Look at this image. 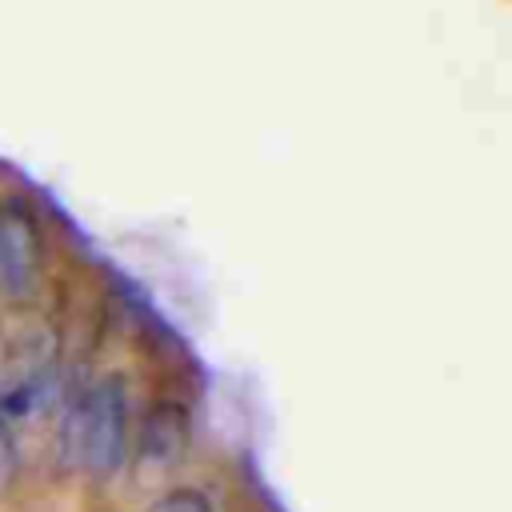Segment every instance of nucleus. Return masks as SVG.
Masks as SVG:
<instances>
[{
	"mask_svg": "<svg viewBox=\"0 0 512 512\" xmlns=\"http://www.w3.org/2000/svg\"><path fill=\"white\" fill-rule=\"evenodd\" d=\"M56 456L64 468H84L96 480L120 472L128 456V392L120 376H96L60 388Z\"/></svg>",
	"mask_w": 512,
	"mask_h": 512,
	"instance_id": "1",
	"label": "nucleus"
},
{
	"mask_svg": "<svg viewBox=\"0 0 512 512\" xmlns=\"http://www.w3.org/2000/svg\"><path fill=\"white\" fill-rule=\"evenodd\" d=\"M44 264V240L32 208L16 196L0 200V296L8 300H28L36 292Z\"/></svg>",
	"mask_w": 512,
	"mask_h": 512,
	"instance_id": "2",
	"label": "nucleus"
},
{
	"mask_svg": "<svg viewBox=\"0 0 512 512\" xmlns=\"http://www.w3.org/2000/svg\"><path fill=\"white\" fill-rule=\"evenodd\" d=\"M188 448V416L180 404L172 400H160L148 408L144 424H140V436H136V456L152 468H168L184 456Z\"/></svg>",
	"mask_w": 512,
	"mask_h": 512,
	"instance_id": "3",
	"label": "nucleus"
},
{
	"mask_svg": "<svg viewBox=\"0 0 512 512\" xmlns=\"http://www.w3.org/2000/svg\"><path fill=\"white\" fill-rule=\"evenodd\" d=\"M144 512H216V508L200 488H172V492L156 496Z\"/></svg>",
	"mask_w": 512,
	"mask_h": 512,
	"instance_id": "4",
	"label": "nucleus"
},
{
	"mask_svg": "<svg viewBox=\"0 0 512 512\" xmlns=\"http://www.w3.org/2000/svg\"><path fill=\"white\" fill-rule=\"evenodd\" d=\"M12 480H16V440H12V424L0 416V492H8Z\"/></svg>",
	"mask_w": 512,
	"mask_h": 512,
	"instance_id": "5",
	"label": "nucleus"
}]
</instances>
